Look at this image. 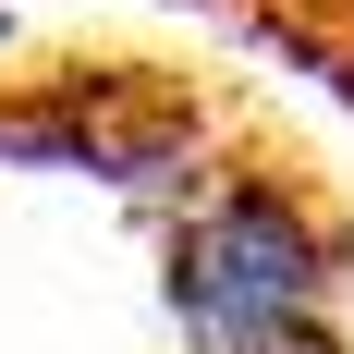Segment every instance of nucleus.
<instances>
[{"label":"nucleus","instance_id":"1","mask_svg":"<svg viewBox=\"0 0 354 354\" xmlns=\"http://www.w3.org/2000/svg\"><path fill=\"white\" fill-rule=\"evenodd\" d=\"M330 269H342V220L293 171H245L171 245V293H183L196 354H257L281 330H330Z\"/></svg>","mask_w":354,"mask_h":354},{"label":"nucleus","instance_id":"2","mask_svg":"<svg viewBox=\"0 0 354 354\" xmlns=\"http://www.w3.org/2000/svg\"><path fill=\"white\" fill-rule=\"evenodd\" d=\"M342 86H354V49H342Z\"/></svg>","mask_w":354,"mask_h":354}]
</instances>
